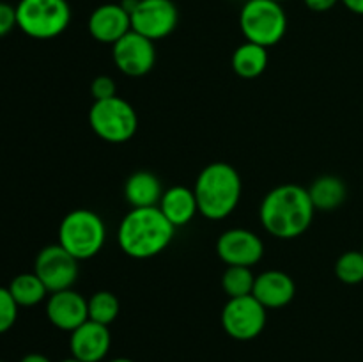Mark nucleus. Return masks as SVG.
<instances>
[{"mask_svg": "<svg viewBox=\"0 0 363 362\" xmlns=\"http://www.w3.org/2000/svg\"><path fill=\"white\" fill-rule=\"evenodd\" d=\"M241 190V176L230 163H209L199 172L194 187L199 213L209 220L227 219L240 204Z\"/></svg>", "mask_w": 363, "mask_h": 362, "instance_id": "7ed1b4c3", "label": "nucleus"}, {"mask_svg": "<svg viewBox=\"0 0 363 362\" xmlns=\"http://www.w3.org/2000/svg\"><path fill=\"white\" fill-rule=\"evenodd\" d=\"M62 362H82V361H78V358L71 357V358H66V361H62Z\"/></svg>", "mask_w": 363, "mask_h": 362, "instance_id": "2f4dec72", "label": "nucleus"}, {"mask_svg": "<svg viewBox=\"0 0 363 362\" xmlns=\"http://www.w3.org/2000/svg\"><path fill=\"white\" fill-rule=\"evenodd\" d=\"M362 252H363V247H362Z\"/></svg>", "mask_w": 363, "mask_h": 362, "instance_id": "72a5a7b5", "label": "nucleus"}, {"mask_svg": "<svg viewBox=\"0 0 363 362\" xmlns=\"http://www.w3.org/2000/svg\"><path fill=\"white\" fill-rule=\"evenodd\" d=\"M87 27L96 41L113 45L131 31L130 11L121 4H103L92 11Z\"/></svg>", "mask_w": 363, "mask_h": 362, "instance_id": "4468645a", "label": "nucleus"}, {"mask_svg": "<svg viewBox=\"0 0 363 362\" xmlns=\"http://www.w3.org/2000/svg\"><path fill=\"white\" fill-rule=\"evenodd\" d=\"M89 305V319L101 325H112L119 316L121 304L119 298L112 291H96L87 300Z\"/></svg>", "mask_w": 363, "mask_h": 362, "instance_id": "4be33fe9", "label": "nucleus"}, {"mask_svg": "<svg viewBox=\"0 0 363 362\" xmlns=\"http://www.w3.org/2000/svg\"><path fill=\"white\" fill-rule=\"evenodd\" d=\"M14 27H18L16 7L9 6L6 2H0V38L9 34Z\"/></svg>", "mask_w": 363, "mask_h": 362, "instance_id": "bb28decb", "label": "nucleus"}, {"mask_svg": "<svg viewBox=\"0 0 363 362\" xmlns=\"http://www.w3.org/2000/svg\"><path fill=\"white\" fill-rule=\"evenodd\" d=\"M18 27L34 39H53L71 23L67 0H20L16 6Z\"/></svg>", "mask_w": 363, "mask_h": 362, "instance_id": "423d86ee", "label": "nucleus"}, {"mask_svg": "<svg viewBox=\"0 0 363 362\" xmlns=\"http://www.w3.org/2000/svg\"><path fill=\"white\" fill-rule=\"evenodd\" d=\"M351 13L362 14L363 16V0H340Z\"/></svg>", "mask_w": 363, "mask_h": 362, "instance_id": "c85d7f7f", "label": "nucleus"}, {"mask_svg": "<svg viewBox=\"0 0 363 362\" xmlns=\"http://www.w3.org/2000/svg\"><path fill=\"white\" fill-rule=\"evenodd\" d=\"M216 254L227 266H254L264 254V243L248 229H229L220 234Z\"/></svg>", "mask_w": 363, "mask_h": 362, "instance_id": "f8f14e48", "label": "nucleus"}, {"mask_svg": "<svg viewBox=\"0 0 363 362\" xmlns=\"http://www.w3.org/2000/svg\"><path fill=\"white\" fill-rule=\"evenodd\" d=\"M126 9L130 11L131 31L145 35L151 41H158L172 34L179 20L177 7L172 0H135Z\"/></svg>", "mask_w": 363, "mask_h": 362, "instance_id": "6e6552de", "label": "nucleus"}, {"mask_svg": "<svg viewBox=\"0 0 363 362\" xmlns=\"http://www.w3.org/2000/svg\"><path fill=\"white\" fill-rule=\"evenodd\" d=\"M308 195H311L315 212H333L346 201L347 187L340 177L326 174V176H319L311 185Z\"/></svg>", "mask_w": 363, "mask_h": 362, "instance_id": "6ab92c4d", "label": "nucleus"}, {"mask_svg": "<svg viewBox=\"0 0 363 362\" xmlns=\"http://www.w3.org/2000/svg\"><path fill=\"white\" fill-rule=\"evenodd\" d=\"M46 316L53 327L73 332L89 319L87 300L74 290L50 293L46 302Z\"/></svg>", "mask_w": 363, "mask_h": 362, "instance_id": "ddd939ff", "label": "nucleus"}, {"mask_svg": "<svg viewBox=\"0 0 363 362\" xmlns=\"http://www.w3.org/2000/svg\"><path fill=\"white\" fill-rule=\"evenodd\" d=\"M106 240V227L101 216L87 208L67 213L59 226V245L82 261L101 252Z\"/></svg>", "mask_w": 363, "mask_h": 362, "instance_id": "20e7f679", "label": "nucleus"}, {"mask_svg": "<svg viewBox=\"0 0 363 362\" xmlns=\"http://www.w3.org/2000/svg\"><path fill=\"white\" fill-rule=\"evenodd\" d=\"M0 362H2V361H0Z\"/></svg>", "mask_w": 363, "mask_h": 362, "instance_id": "f704fd0d", "label": "nucleus"}, {"mask_svg": "<svg viewBox=\"0 0 363 362\" xmlns=\"http://www.w3.org/2000/svg\"><path fill=\"white\" fill-rule=\"evenodd\" d=\"M255 277L250 266H227L222 275V287L229 298L248 297L254 291Z\"/></svg>", "mask_w": 363, "mask_h": 362, "instance_id": "5701e85b", "label": "nucleus"}, {"mask_svg": "<svg viewBox=\"0 0 363 362\" xmlns=\"http://www.w3.org/2000/svg\"><path fill=\"white\" fill-rule=\"evenodd\" d=\"M112 59L121 73L128 77H144L156 64L155 41L130 31L112 45Z\"/></svg>", "mask_w": 363, "mask_h": 362, "instance_id": "9b49d317", "label": "nucleus"}, {"mask_svg": "<svg viewBox=\"0 0 363 362\" xmlns=\"http://www.w3.org/2000/svg\"><path fill=\"white\" fill-rule=\"evenodd\" d=\"M255 298L264 305L266 309H280L286 307L296 295V284L280 270H268L261 275L255 277L254 291Z\"/></svg>", "mask_w": 363, "mask_h": 362, "instance_id": "dca6fc26", "label": "nucleus"}, {"mask_svg": "<svg viewBox=\"0 0 363 362\" xmlns=\"http://www.w3.org/2000/svg\"><path fill=\"white\" fill-rule=\"evenodd\" d=\"M162 181L149 170H137L124 183V199L131 208H151L158 206L163 195Z\"/></svg>", "mask_w": 363, "mask_h": 362, "instance_id": "a211bd4d", "label": "nucleus"}, {"mask_svg": "<svg viewBox=\"0 0 363 362\" xmlns=\"http://www.w3.org/2000/svg\"><path fill=\"white\" fill-rule=\"evenodd\" d=\"M91 94L94 98V102H99V99H108L117 96V87L113 78L106 77V75H99L92 80L91 84Z\"/></svg>", "mask_w": 363, "mask_h": 362, "instance_id": "a878e982", "label": "nucleus"}, {"mask_svg": "<svg viewBox=\"0 0 363 362\" xmlns=\"http://www.w3.org/2000/svg\"><path fill=\"white\" fill-rule=\"evenodd\" d=\"M20 362H52V361H50V358L46 357V355H41V353H28V355H25V357L21 358Z\"/></svg>", "mask_w": 363, "mask_h": 362, "instance_id": "c756f323", "label": "nucleus"}, {"mask_svg": "<svg viewBox=\"0 0 363 362\" xmlns=\"http://www.w3.org/2000/svg\"><path fill=\"white\" fill-rule=\"evenodd\" d=\"M176 227L169 222L158 206L131 208L121 220L117 243L133 259H151L162 254L172 241Z\"/></svg>", "mask_w": 363, "mask_h": 362, "instance_id": "f03ea898", "label": "nucleus"}, {"mask_svg": "<svg viewBox=\"0 0 363 362\" xmlns=\"http://www.w3.org/2000/svg\"><path fill=\"white\" fill-rule=\"evenodd\" d=\"M89 124L101 141L110 144H124L137 133L138 116L131 103L113 96L92 103L89 110Z\"/></svg>", "mask_w": 363, "mask_h": 362, "instance_id": "0eeeda50", "label": "nucleus"}, {"mask_svg": "<svg viewBox=\"0 0 363 362\" xmlns=\"http://www.w3.org/2000/svg\"><path fill=\"white\" fill-rule=\"evenodd\" d=\"M277 2H280V4H282V2H284V0H277Z\"/></svg>", "mask_w": 363, "mask_h": 362, "instance_id": "473e14b6", "label": "nucleus"}, {"mask_svg": "<svg viewBox=\"0 0 363 362\" xmlns=\"http://www.w3.org/2000/svg\"><path fill=\"white\" fill-rule=\"evenodd\" d=\"M9 291L20 307H32V305H38L39 302L45 300L46 295L50 293V291L46 290L45 284H43V280L39 279L34 272L20 273V275L14 277L9 284Z\"/></svg>", "mask_w": 363, "mask_h": 362, "instance_id": "412c9836", "label": "nucleus"}, {"mask_svg": "<svg viewBox=\"0 0 363 362\" xmlns=\"http://www.w3.org/2000/svg\"><path fill=\"white\" fill-rule=\"evenodd\" d=\"M245 39L264 48L279 45L287 31V14L277 0H248L240 13Z\"/></svg>", "mask_w": 363, "mask_h": 362, "instance_id": "39448f33", "label": "nucleus"}, {"mask_svg": "<svg viewBox=\"0 0 363 362\" xmlns=\"http://www.w3.org/2000/svg\"><path fill=\"white\" fill-rule=\"evenodd\" d=\"M18 307L20 305L13 298L9 287L0 286V334L7 332L16 323Z\"/></svg>", "mask_w": 363, "mask_h": 362, "instance_id": "393cba45", "label": "nucleus"}, {"mask_svg": "<svg viewBox=\"0 0 363 362\" xmlns=\"http://www.w3.org/2000/svg\"><path fill=\"white\" fill-rule=\"evenodd\" d=\"M34 273L50 293L71 290L78 277V259L59 243L48 245L35 258Z\"/></svg>", "mask_w": 363, "mask_h": 362, "instance_id": "9d476101", "label": "nucleus"}, {"mask_svg": "<svg viewBox=\"0 0 363 362\" xmlns=\"http://www.w3.org/2000/svg\"><path fill=\"white\" fill-rule=\"evenodd\" d=\"M112 344V336L106 325L87 319L71 332L69 348L74 358L82 362H99L106 357Z\"/></svg>", "mask_w": 363, "mask_h": 362, "instance_id": "2eb2a0df", "label": "nucleus"}, {"mask_svg": "<svg viewBox=\"0 0 363 362\" xmlns=\"http://www.w3.org/2000/svg\"><path fill=\"white\" fill-rule=\"evenodd\" d=\"M158 208L162 209L163 215L169 219V222L176 229L190 224L194 216L199 213L195 192L186 187H181V185L170 187L169 190L163 192Z\"/></svg>", "mask_w": 363, "mask_h": 362, "instance_id": "f3484780", "label": "nucleus"}, {"mask_svg": "<svg viewBox=\"0 0 363 362\" xmlns=\"http://www.w3.org/2000/svg\"><path fill=\"white\" fill-rule=\"evenodd\" d=\"M335 275L344 284H360L363 283V252L347 251L337 259Z\"/></svg>", "mask_w": 363, "mask_h": 362, "instance_id": "b1692460", "label": "nucleus"}, {"mask_svg": "<svg viewBox=\"0 0 363 362\" xmlns=\"http://www.w3.org/2000/svg\"><path fill=\"white\" fill-rule=\"evenodd\" d=\"M268 48L250 41L238 46L233 53V60H230L234 73L241 78H247V80L261 77L268 67Z\"/></svg>", "mask_w": 363, "mask_h": 362, "instance_id": "aec40b11", "label": "nucleus"}, {"mask_svg": "<svg viewBox=\"0 0 363 362\" xmlns=\"http://www.w3.org/2000/svg\"><path fill=\"white\" fill-rule=\"evenodd\" d=\"M303 2L311 11H315V13H325V11L333 9L340 0H303Z\"/></svg>", "mask_w": 363, "mask_h": 362, "instance_id": "cd10ccee", "label": "nucleus"}, {"mask_svg": "<svg viewBox=\"0 0 363 362\" xmlns=\"http://www.w3.org/2000/svg\"><path fill=\"white\" fill-rule=\"evenodd\" d=\"M110 362H133V361H131V358H124V357H119V358H113V361H110Z\"/></svg>", "mask_w": 363, "mask_h": 362, "instance_id": "7c9ffc66", "label": "nucleus"}, {"mask_svg": "<svg viewBox=\"0 0 363 362\" xmlns=\"http://www.w3.org/2000/svg\"><path fill=\"white\" fill-rule=\"evenodd\" d=\"M268 309L254 297L229 298L222 311V327L233 339L252 341L264 330Z\"/></svg>", "mask_w": 363, "mask_h": 362, "instance_id": "1a4fd4ad", "label": "nucleus"}, {"mask_svg": "<svg viewBox=\"0 0 363 362\" xmlns=\"http://www.w3.org/2000/svg\"><path fill=\"white\" fill-rule=\"evenodd\" d=\"M314 213L308 188L286 183L266 194L259 208V219L272 236L291 240L311 227Z\"/></svg>", "mask_w": 363, "mask_h": 362, "instance_id": "f257e3e1", "label": "nucleus"}]
</instances>
